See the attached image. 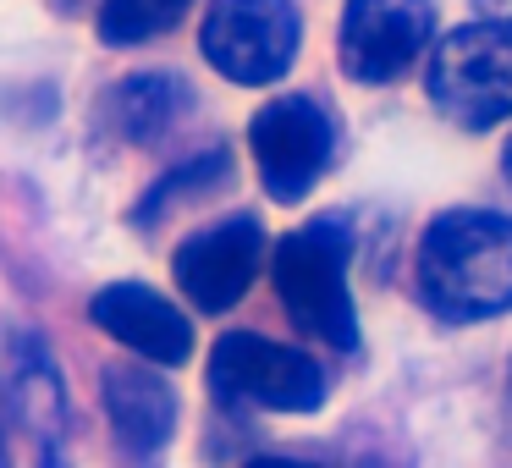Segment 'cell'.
I'll return each instance as SVG.
<instances>
[{
    "label": "cell",
    "mask_w": 512,
    "mask_h": 468,
    "mask_svg": "<svg viewBox=\"0 0 512 468\" xmlns=\"http://www.w3.org/2000/svg\"><path fill=\"white\" fill-rule=\"evenodd\" d=\"M419 298L441 320H496L512 309V221L496 210H446L419 243Z\"/></svg>",
    "instance_id": "1"
},
{
    "label": "cell",
    "mask_w": 512,
    "mask_h": 468,
    "mask_svg": "<svg viewBox=\"0 0 512 468\" xmlns=\"http://www.w3.org/2000/svg\"><path fill=\"white\" fill-rule=\"evenodd\" d=\"M347 243L342 221H309L298 232H287L270 254V281L281 292V309L303 336L353 353L358 347V314H353V292H347Z\"/></svg>",
    "instance_id": "2"
},
{
    "label": "cell",
    "mask_w": 512,
    "mask_h": 468,
    "mask_svg": "<svg viewBox=\"0 0 512 468\" xmlns=\"http://www.w3.org/2000/svg\"><path fill=\"white\" fill-rule=\"evenodd\" d=\"M430 105L468 133H490L512 116V23H468L435 45L430 56Z\"/></svg>",
    "instance_id": "3"
},
{
    "label": "cell",
    "mask_w": 512,
    "mask_h": 468,
    "mask_svg": "<svg viewBox=\"0 0 512 468\" xmlns=\"http://www.w3.org/2000/svg\"><path fill=\"white\" fill-rule=\"evenodd\" d=\"M303 45V23L292 0H210L199 28V50L221 78L259 89L292 67Z\"/></svg>",
    "instance_id": "4"
},
{
    "label": "cell",
    "mask_w": 512,
    "mask_h": 468,
    "mask_svg": "<svg viewBox=\"0 0 512 468\" xmlns=\"http://www.w3.org/2000/svg\"><path fill=\"white\" fill-rule=\"evenodd\" d=\"M210 386L226 402L248 408H276V413H314L325 402V369L309 353L287 342H270L259 331H232L210 353Z\"/></svg>",
    "instance_id": "5"
},
{
    "label": "cell",
    "mask_w": 512,
    "mask_h": 468,
    "mask_svg": "<svg viewBox=\"0 0 512 468\" xmlns=\"http://www.w3.org/2000/svg\"><path fill=\"white\" fill-rule=\"evenodd\" d=\"M331 144H336L331 116H325V105H314L309 94H281V100H270L265 111L254 116V127H248V149H254L259 182H265V193L281 204L309 199V188L325 177V166H331Z\"/></svg>",
    "instance_id": "6"
},
{
    "label": "cell",
    "mask_w": 512,
    "mask_h": 468,
    "mask_svg": "<svg viewBox=\"0 0 512 468\" xmlns=\"http://www.w3.org/2000/svg\"><path fill=\"white\" fill-rule=\"evenodd\" d=\"M435 34V0H347L336 56L358 83H397Z\"/></svg>",
    "instance_id": "7"
},
{
    "label": "cell",
    "mask_w": 512,
    "mask_h": 468,
    "mask_svg": "<svg viewBox=\"0 0 512 468\" xmlns=\"http://www.w3.org/2000/svg\"><path fill=\"white\" fill-rule=\"evenodd\" d=\"M259 265H265V232L254 215H232V221L204 226L199 237L177 248V287L188 292L193 309L204 314H226L232 303H243V292L254 287Z\"/></svg>",
    "instance_id": "8"
},
{
    "label": "cell",
    "mask_w": 512,
    "mask_h": 468,
    "mask_svg": "<svg viewBox=\"0 0 512 468\" xmlns=\"http://www.w3.org/2000/svg\"><path fill=\"white\" fill-rule=\"evenodd\" d=\"M89 320L105 336H116L122 347H133L149 364H188L193 353V325L171 298H160L144 281H111L105 292H94Z\"/></svg>",
    "instance_id": "9"
},
{
    "label": "cell",
    "mask_w": 512,
    "mask_h": 468,
    "mask_svg": "<svg viewBox=\"0 0 512 468\" xmlns=\"http://www.w3.org/2000/svg\"><path fill=\"white\" fill-rule=\"evenodd\" d=\"M105 413L133 457H155L177 430V391L155 369H105Z\"/></svg>",
    "instance_id": "10"
},
{
    "label": "cell",
    "mask_w": 512,
    "mask_h": 468,
    "mask_svg": "<svg viewBox=\"0 0 512 468\" xmlns=\"http://www.w3.org/2000/svg\"><path fill=\"white\" fill-rule=\"evenodd\" d=\"M0 413L39 435H56V424H61L56 364L23 331H0Z\"/></svg>",
    "instance_id": "11"
},
{
    "label": "cell",
    "mask_w": 512,
    "mask_h": 468,
    "mask_svg": "<svg viewBox=\"0 0 512 468\" xmlns=\"http://www.w3.org/2000/svg\"><path fill=\"white\" fill-rule=\"evenodd\" d=\"M188 105H193L188 83L166 78V72H144V78H127L122 89H111L105 122H111L127 144H155L160 133H171V122H177Z\"/></svg>",
    "instance_id": "12"
},
{
    "label": "cell",
    "mask_w": 512,
    "mask_h": 468,
    "mask_svg": "<svg viewBox=\"0 0 512 468\" xmlns=\"http://www.w3.org/2000/svg\"><path fill=\"white\" fill-rule=\"evenodd\" d=\"M193 0H105L100 6V39L105 45H144L182 23Z\"/></svg>",
    "instance_id": "13"
},
{
    "label": "cell",
    "mask_w": 512,
    "mask_h": 468,
    "mask_svg": "<svg viewBox=\"0 0 512 468\" xmlns=\"http://www.w3.org/2000/svg\"><path fill=\"white\" fill-rule=\"evenodd\" d=\"M248 468H320V463H303V457H254Z\"/></svg>",
    "instance_id": "14"
},
{
    "label": "cell",
    "mask_w": 512,
    "mask_h": 468,
    "mask_svg": "<svg viewBox=\"0 0 512 468\" xmlns=\"http://www.w3.org/2000/svg\"><path fill=\"white\" fill-rule=\"evenodd\" d=\"M479 12L496 17V23H512V0H479Z\"/></svg>",
    "instance_id": "15"
},
{
    "label": "cell",
    "mask_w": 512,
    "mask_h": 468,
    "mask_svg": "<svg viewBox=\"0 0 512 468\" xmlns=\"http://www.w3.org/2000/svg\"><path fill=\"white\" fill-rule=\"evenodd\" d=\"M0 424H6V413H0ZM0 468H12V457H6V430H0Z\"/></svg>",
    "instance_id": "16"
},
{
    "label": "cell",
    "mask_w": 512,
    "mask_h": 468,
    "mask_svg": "<svg viewBox=\"0 0 512 468\" xmlns=\"http://www.w3.org/2000/svg\"><path fill=\"white\" fill-rule=\"evenodd\" d=\"M45 468H61V457H56V452H45Z\"/></svg>",
    "instance_id": "17"
},
{
    "label": "cell",
    "mask_w": 512,
    "mask_h": 468,
    "mask_svg": "<svg viewBox=\"0 0 512 468\" xmlns=\"http://www.w3.org/2000/svg\"><path fill=\"white\" fill-rule=\"evenodd\" d=\"M56 6H61V12H72V6H78V0H56Z\"/></svg>",
    "instance_id": "18"
},
{
    "label": "cell",
    "mask_w": 512,
    "mask_h": 468,
    "mask_svg": "<svg viewBox=\"0 0 512 468\" xmlns=\"http://www.w3.org/2000/svg\"><path fill=\"white\" fill-rule=\"evenodd\" d=\"M507 177H512V144H507Z\"/></svg>",
    "instance_id": "19"
}]
</instances>
